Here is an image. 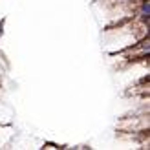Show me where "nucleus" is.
Instances as JSON below:
<instances>
[{
    "mask_svg": "<svg viewBox=\"0 0 150 150\" xmlns=\"http://www.w3.org/2000/svg\"><path fill=\"white\" fill-rule=\"evenodd\" d=\"M0 35H2V29H0Z\"/></svg>",
    "mask_w": 150,
    "mask_h": 150,
    "instance_id": "nucleus-1",
    "label": "nucleus"
}]
</instances>
